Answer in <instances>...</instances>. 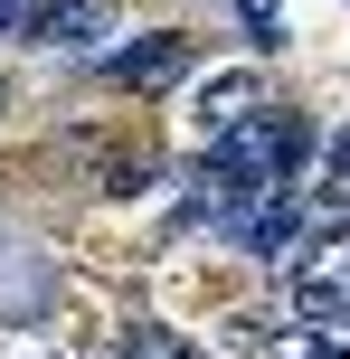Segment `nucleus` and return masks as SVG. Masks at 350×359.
<instances>
[{"label":"nucleus","instance_id":"nucleus-7","mask_svg":"<svg viewBox=\"0 0 350 359\" xmlns=\"http://www.w3.org/2000/svg\"><path fill=\"white\" fill-rule=\"evenodd\" d=\"M322 180H332V198H341V189H350V123H341V133H332V142H322Z\"/></svg>","mask_w":350,"mask_h":359},{"label":"nucleus","instance_id":"nucleus-3","mask_svg":"<svg viewBox=\"0 0 350 359\" xmlns=\"http://www.w3.org/2000/svg\"><path fill=\"white\" fill-rule=\"evenodd\" d=\"M294 312L313 331H350V255H332V265H294Z\"/></svg>","mask_w":350,"mask_h":359},{"label":"nucleus","instance_id":"nucleus-2","mask_svg":"<svg viewBox=\"0 0 350 359\" xmlns=\"http://www.w3.org/2000/svg\"><path fill=\"white\" fill-rule=\"evenodd\" d=\"M256 104H265V76H256V67H227V76H208V86H199L189 123H199V142H218V133H237Z\"/></svg>","mask_w":350,"mask_h":359},{"label":"nucleus","instance_id":"nucleus-6","mask_svg":"<svg viewBox=\"0 0 350 359\" xmlns=\"http://www.w3.org/2000/svg\"><path fill=\"white\" fill-rule=\"evenodd\" d=\"M123 359H189V350L170 341V331H152V322H133V331H123Z\"/></svg>","mask_w":350,"mask_h":359},{"label":"nucleus","instance_id":"nucleus-5","mask_svg":"<svg viewBox=\"0 0 350 359\" xmlns=\"http://www.w3.org/2000/svg\"><path fill=\"white\" fill-rule=\"evenodd\" d=\"M227 10L246 19V38H256V48H284V0H227Z\"/></svg>","mask_w":350,"mask_h":359},{"label":"nucleus","instance_id":"nucleus-8","mask_svg":"<svg viewBox=\"0 0 350 359\" xmlns=\"http://www.w3.org/2000/svg\"><path fill=\"white\" fill-rule=\"evenodd\" d=\"M313 359H350V350H341V341H322V350H313Z\"/></svg>","mask_w":350,"mask_h":359},{"label":"nucleus","instance_id":"nucleus-1","mask_svg":"<svg viewBox=\"0 0 350 359\" xmlns=\"http://www.w3.org/2000/svg\"><path fill=\"white\" fill-rule=\"evenodd\" d=\"M114 19H123L114 0H38L19 38H29V48H48V57H95Z\"/></svg>","mask_w":350,"mask_h":359},{"label":"nucleus","instance_id":"nucleus-4","mask_svg":"<svg viewBox=\"0 0 350 359\" xmlns=\"http://www.w3.org/2000/svg\"><path fill=\"white\" fill-rule=\"evenodd\" d=\"M180 67H189L180 38H133V48H105V76H123V86H170Z\"/></svg>","mask_w":350,"mask_h":359}]
</instances>
